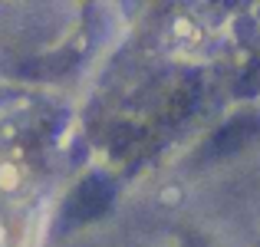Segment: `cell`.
Listing matches in <instances>:
<instances>
[{"label":"cell","instance_id":"1","mask_svg":"<svg viewBox=\"0 0 260 247\" xmlns=\"http://www.w3.org/2000/svg\"><path fill=\"white\" fill-rule=\"evenodd\" d=\"M109 204H112V184L99 175H89L73 188L70 201L63 208V221L66 224H89L106 214Z\"/></svg>","mask_w":260,"mask_h":247},{"label":"cell","instance_id":"2","mask_svg":"<svg viewBox=\"0 0 260 247\" xmlns=\"http://www.w3.org/2000/svg\"><path fill=\"white\" fill-rule=\"evenodd\" d=\"M257 132H260V119L257 115H250V112L237 115V119H231L228 126H221L214 135H211L208 148H204V159H221V155L237 152V148H244Z\"/></svg>","mask_w":260,"mask_h":247}]
</instances>
